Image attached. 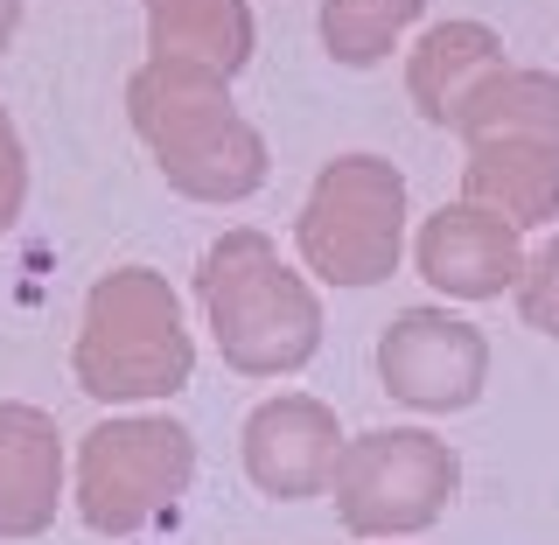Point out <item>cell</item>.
Listing matches in <instances>:
<instances>
[{
  "label": "cell",
  "mask_w": 559,
  "mask_h": 545,
  "mask_svg": "<svg viewBox=\"0 0 559 545\" xmlns=\"http://www.w3.org/2000/svg\"><path fill=\"white\" fill-rule=\"evenodd\" d=\"M127 112L182 197L238 203L266 182V140L231 112V92L217 70L147 57L127 84Z\"/></svg>",
  "instance_id": "cell-1"
},
{
  "label": "cell",
  "mask_w": 559,
  "mask_h": 545,
  "mask_svg": "<svg viewBox=\"0 0 559 545\" xmlns=\"http://www.w3.org/2000/svg\"><path fill=\"white\" fill-rule=\"evenodd\" d=\"M197 294L224 364L245 378H287L322 343V308H314L301 273L280 266L266 232H224L203 252Z\"/></svg>",
  "instance_id": "cell-2"
},
{
  "label": "cell",
  "mask_w": 559,
  "mask_h": 545,
  "mask_svg": "<svg viewBox=\"0 0 559 545\" xmlns=\"http://www.w3.org/2000/svg\"><path fill=\"white\" fill-rule=\"evenodd\" d=\"M197 371V343L182 329V301L162 273L147 266H119L105 273L84 301L78 329V384L105 406L127 399H168L182 392Z\"/></svg>",
  "instance_id": "cell-3"
},
{
  "label": "cell",
  "mask_w": 559,
  "mask_h": 545,
  "mask_svg": "<svg viewBox=\"0 0 559 545\" xmlns=\"http://www.w3.org/2000/svg\"><path fill=\"white\" fill-rule=\"evenodd\" d=\"M294 232L308 273L336 287H378L399 273V245H406V175L378 154H343L314 175Z\"/></svg>",
  "instance_id": "cell-4"
},
{
  "label": "cell",
  "mask_w": 559,
  "mask_h": 545,
  "mask_svg": "<svg viewBox=\"0 0 559 545\" xmlns=\"http://www.w3.org/2000/svg\"><path fill=\"white\" fill-rule=\"evenodd\" d=\"M462 462L448 441L419 427H384V434H357L336 454V518L357 538H399V532H427L433 518L454 503Z\"/></svg>",
  "instance_id": "cell-5"
},
{
  "label": "cell",
  "mask_w": 559,
  "mask_h": 545,
  "mask_svg": "<svg viewBox=\"0 0 559 545\" xmlns=\"http://www.w3.org/2000/svg\"><path fill=\"white\" fill-rule=\"evenodd\" d=\"M189 476H197V434L182 419H105L78 448V511L92 532H140L147 518L175 511Z\"/></svg>",
  "instance_id": "cell-6"
},
{
  "label": "cell",
  "mask_w": 559,
  "mask_h": 545,
  "mask_svg": "<svg viewBox=\"0 0 559 545\" xmlns=\"http://www.w3.org/2000/svg\"><path fill=\"white\" fill-rule=\"evenodd\" d=\"M378 378L392 399H406L419 413H462L476 406L483 378H489V343L476 322L448 308H406L392 315L378 343Z\"/></svg>",
  "instance_id": "cell-7"
},
{
  "label": "cell",
  "mask_w": 559,
  "mask_h": 545,
  "mask_svg": "<svg viewBox=\"0 0 559 545\" xmlns=\"http://www.w3.org/2000/svg\"><path fill=\"white\" fill-rule=\"evenodd\" d=\"M336 454H343V434H336V413L322 399L287 392V399H266L245 419V476L280 503L322 497L329 476H336Z\"/></svg>",
  "instance_id": "cell-8"
},
{
  "label": "cell",
  "mask_w": 559,
  "mask_h": 545,
  "mask_svg": "<svg viewBox=\"0 0 559 545\" xmlns=\"http://www.w3.org/2000/svg\"><path fill=\"white\" fill-rule=\"evenodd\" d=\"M419 273L454 301H497L524 273L518 224H503L483 203H441L419 224Z\"/></svg>",
  "instance_id": "cell-9"
},
{
  "label": "cell",
  "mask_w": 559,
  "mask_h": 545,
  "mask_svg": "<svg viewBox=\"0 0 559 545\" xmlns=\"http://www.w3.org/2000/svg\"><path fill=\"white\" fill-rule=\"evenodd\" d=\"M63 497V441L57 419L0 399V538L49 532Z\"/></svg>",
  "instance_id": "cell-10"
},
{
  "label": "cell",
  "mask_w": 559,
  "mask_h": 545,
  "mask_svg": "<svg viewBox=\"0 0 559 545\" xmlns=\"http://www.w3.org/2000/svg\"><path fill=\"white\" fill-rule=\"evenodd\" d=\"M462 189H468V203L497 210L503 224H518V232L559 217V140H524V133L468 140Z\"/></svg>",
  "instance_id": "cell-11"
},
{
  "label": "cell",
  "mask_w": 559,
  "mask_h": 545,
  "mask_svg": "<svg viewBox=\"0 0 559 545\" xmlns=\"http://www.w3.org/2000/svg\"><path fill=\"white\" fill-rule=\"evenodd\" d=\"M503 70V43L497 28L483 22H441L419 35L413 63H406V92L419 105V119H433V127H454V112H462L468 98H476L483 78H497Z\"/></svg>",
  "instance_id": "cell-12"
},
{
  "label": "cell",
  "mask_w": 559,
  "mask_h": 545,
  "mask_svg": "<svg viewBox=\"0 0 559 545\" xmlns=\"http://www.w3.org/2000/svg\"><path fill=\"white\" fill-rule=\"evenodd\" d=\"M147 8V49L168 63H203L238 78L252 63V8L245 0H140Z\"/></svg>",
  "instance_id": "cell-13"
},
{
  "label": "cell",
  "mask_w": 559,
  "mask_h": 545,
  "mask_svg": "<svg viewBox=\"0 0 559 545\" xmlns=\"http://www.w3.org/2000/svg\"><path fill=\"white\" fill-rule=\"evenodd\" d=\"M462 140H497V133H524V140H559V78L546 70H511L476 84V98L454 112Z\"/></svg>",
  "instance_id": "cell-14"
},
{
  "label": "cell",
  "mask_w": 559,
  "mask_h": 545,
  "mask_svg": "<svg viewBox=\"0 0 559 545\" xmlns=\"http://www.w3.org/2000/svg\"><path fill=\"white\" fill-rule=\"evenodd\" d=\"M427 0H322V43L349 70H371L399 49V35L419 22Z\"/></svg>",
  "instance_id": "cell-15"
},
{
  "label": "cell",
  "mask_w": 559,
  "mask_h": 545,
  "mask_svg": "<svg viewBox=\"0 0 559 545\" xmlns=\"http://www.w3.org/2000/svg\"><path fill=\"white\" fill-rule=\"evenodd\" d=\"M518 315L538 329V336H559V238L538 259H524V273H518Z\"/></svg>",
  "instance_id": "cell-16"
},
{
  "label": "cell",
  "mask_w": 559,
  "mask_h": 545,
  "mask_svg": "<svg viewBox=\"0 0 559 545\" xmlns=\"http://www.w3.org/2000/svg\"><path fill=\"white\" fill-rule=\"evenodd\" d=\"M22 197H28V154H22L14 119L0 112V238L14 232V217H22Z\"/></svg>",
  "instance_id": "cell-17"
},
{
  "label": "cell",
  "mask_w": 559,
  "mask_h": 545,
  "mask_svg": "<svg viewBox=\"0 0 559 545\" xmlns=\"http://www.w3.org/2000/svg\"><path fill=\"white\" fill-rule=\"evenodd\" d=\"M14 28H22V0H0V49L14 43Z\"/></svg>",
  "instance_id": "cell-18"
}]
</instances>
